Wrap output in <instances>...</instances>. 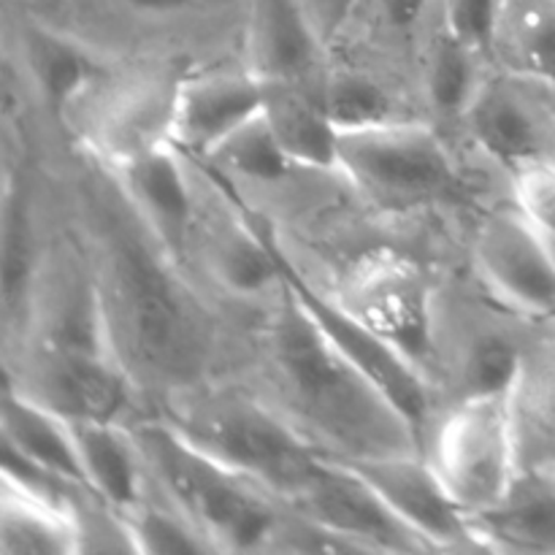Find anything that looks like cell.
Returning a JSON list of instances; mask_svg holds the SVG:
<instances>
[{"label": "cell", "instance_id": "cell-31", "mask_svg": "<svg viewBox=\"0 0 555 555\" xmlns=\"http://www.w3.org/2000/svg\"><path fill=\"white\" fill-rule=\"evenodd\" d=\"M526 352L504 336H480L464 361V396L515 393L526 372Z\"/></svg>", "mask_w": 555, "mask_h": 555}, {"label": "cell", "instance_id": "cell-6", "mask_svg": "<svg viewBox=\"0 0 555 555\" xmlns=\"http://www.w3.org/2000/svg\"><path fill=\"white\" fill-rule=\"evenodd\" d=\"M513 401L515 393L461 396L434 431L426 459L472 518L491 509L520 472Z\"/></svg>", "mask_w": 555, "mask_h": 555}, {"label": "cell", "instance_id": "cell-10", "mask_svg": "<svg viewBox=\"0 0 555 555\" xmlns=\"http://www.w3.org/2000/svg\"><path fill=\"white\" fill-rule=\"evenodd\" d=\"M285 507L356 542L363 553L428 551L426 542L396 518L366 477L336 455H318Z\"/></svg>", "mask_w": 555, "mask_h": 555}, {"label": "cell", "instance_id": "cell-26", "mask_svg": "<svg viewBox=\"0 0 555 555\" xmlns=\"http://www.w3.org/2000/svg\"><path fill=\"white\" fill-rule=\"evenodd\" d=\"M201 163H206L215 177L247 179V182H282L296 168V163L285 155L276 135L271 133L266 114L228 135Z\"/></svg>", "mask_w": 555, "mask_h": 555}, {"label": "cell", "instance_id": "cell-32", "mask_svg": "<svg viewBox=\"0 0 555 555\" xmlns=\"http://www.w3.org/2000/svg\"><path fill=\"white\" fill-rule=\"evenodd\" d=\"M507 0H442V27L482 57L496 49Z\"/></svg>", "mask_w": 555, "mask_h": 555}, {"label": "cell", "instance_id": "cell-8", "mask_svg": "<svg viewBox=\"0 0 555 555\" xmlns=\"http://www.w3.org/2000/svg\"><path fill=\"white\" fill-rule=\"evenodd\" d=\"M14 388L70 423H125L133 410V374L106 347L38 341Z\"/></svg>", "mask_w": 555, "mask_h": 555}, {"label": "cell", "instance_id": "cell-18", "mask_svg": "<svg viewBox=\"0 0 555 555\" xmlns=\"http://www.w3.org/2000/svg\"><path fill=\"white\" fill-rule=\"evenodd\" d=\"M85 480L92 496L128 515L150 496V472L128 423H74Z\"/></svg>", "mask_w": 555, "mask_h": 555}, {"label": "cell", "instance_id": "cell-23", "mask_svg": "<svg viewBox=\"0 0 555 555\" xmlns=\"http://www.w3.org/2000/svg\"><path fill=\"white\" fill-rule=\"evenodd\" d=\"M493 52L509 74L555 90V0H507Z\"/></svg>", "mask_w": 555, "mask_h": 555}, {"label": "cell", "instance_id": "cell-13", "mask_svg": "<svg viewBox=\"0 0 555 555\" xmlns=\"http://www.w3.org/2000/svg\"><path fill=\"white\" fill-rule=\"evenodd\" d=\"M350 464L366 477L396 518L426 542L428 551L477 547L472 515L455 502L426 455H379Z\"/></svg>", "mask_w": 555, "mask_h": 555}, {"label": "cell", "instance_id": "cell-33", "mask_svg": "<svg viewBox=\"0 0 555 555\" xmlns=\"http://www.w3.org/2000/svg\"><path fill=\"white\" fill-rule=\"evenodd\" d=\"M513 204L555 242V157L515 168Z\"/></svg>", "mask_w": 555, "mask_h": 555}, {"label": "cell", "instance_id": "cell-22", "mask_svg": "<svg viewBox=\"0 0 555 555\" xmlns=\"http://www.w3.org/2000/svg\"><path fill=\"white\" fill-rule=\"evenodd\" d=\"M85 551L81 509L49 502L3 480L0 496V553L65 555Z\"/></svg>", "mask_w": 555, "mask_h": 555}, {"label": "cell", "instance_id": "cell-3", "mask_svg": "<svg viewBox=\"0 0 555 555\" xmlns=\"http://www.w3.org/2000/svg\"><path fill=\"white\" fill-rule=\"evenodd\" d=\"M152 488L188 515L217 551H269L285 504L242 472L173 431L163 417L133 423Z\"/></svg>", "mask_w": 555, "mask_h": 555}, {"label": "cell", "instance_id": "cell-14", "mask_svg": "<svg viewBox=\"0 0 555 555\" xmlns=\"http://www.w3.org/2000/svg\"><path fill=\"white\" fill-rule=\"evenodd\" d=\"M114 171L141 228L152 231L163 249L182 253L198 225V201L182 150L173 141H160L117 160Z\"/></svg>", "mask_w": 555, "mask_h": 555}, {"label": "cell", "instance_id": "cell-21", "mask_svg": "<svg viewBox=\"0 0 555 555\" xmlns=\"http://www.w3.org/2000/svg\"><path fill=\"white\" fill-rule=\"evenodd\" d=\"M266 122L296 168L339 171V128L318 92L296 85H266Z\"/></svg>", "mask_w": 555, "mask_h": 555}, {"label": "cell", "instance_id": "cell-2", "mask_svg": "<svg viewBox=\"0 0 555 555\" xmlns=\"http://www.w3.org/2000/svg\"><path fill=\"white\" fill-rule=\"evenodd\" d=\"M95 285L108 339L125 366L171 379L195 372L204 352L198 318L166 260L125 222L101 236Z\"/></svg>", "mask_w": 555, "mask_h": 555}, {"label": "cell", "instance_id": "cell-29", "mask_svg": "<svg viewBox=\"0 0 555 555\" xmlns=\"http://www.w3.org/2000/svg\"><path fill=\"white\" fill-rule=\"evenodd\" d=\"M41 263H38L36 231L25 195L5 182L3 193V307L5 312L25 309L33 301Z\"/></svg>", "mask_w": 555, "mask_h": 555}, {"label": "cell", "instance_id": "cell-35", "mask_svg": "<svg viewBox=\"0 0 555 555\" xmlns=\"http://www.w3.org/2000/svg\"><path fill=\"white\" fill-rule=\"evenodd\" d=\"M119 3L130 5L135 11H146V14H168V11L188 9L193 0H119Z\"/></svg>", "mask_w": 555, "mask_h": 555}, {"label": "cell", "instance_id": "cell-30", "mask_svg": "<svg viewBox=\"0 0 555 555\" xmlns=\"http://www.w3.org/2000/svg\"><path fill=\"white\" fill-rule=\"evenodd\" d=\"M130 545L135 553H215L209 537L188 518L179 513L171 502L160 496V502H152L150 496L125 515Z\"/></svg>", "mask_w": 555, "mask_h": 555}, {"label": "cell", "instance_id": "cell-19", "mask_svg": "<svg viewBox=\"0 0 555 555\" xmlns=\"http://www.w3.org/2000/svg\"><path fill=\"white\" fill-rule=\"evenodd\" d=\"M3 448L36 469L87 488L74 423L14 385L3 396Z\"/></svg>", "mask_w": 555, "mask_h": 555}, {"label": "cell", "instance_id": "cell-37", "mask_svg": "<svg viewBox=\"0 0 555 555\" xmlns=\"http://www.w3.org/2000/svg\"><path fill=\"white\" fill-rule=\"evenodd\" d=\"M553 247H555V242H553Z\"/></svg>", "mask_w": 555, "mask_h": 555}, {"label": "cell", "instance_id": "cell-34", "mask_svg": "<svg viewBox=\"0 0 555 555\" xmlns=\"http://www.w3.org/2000/svg\"><path fill=\"white\" fill-rule=\"evenodd\" d=\"M428 5H431V0H369L372 20L383 30L401 33V36L421 25Z\"/></svg>", "mask_w": 555, "mask_h": 555}, {"label": "cell", "instance_id": "cell-5", "mask_svg": "<svg viewBox=\"0 0 555 555\" xmlns=\"http://www.w3.org/2000/svg\"><path fill=\"white\" fill-rule=\"evenodd\" d=\"M339 173L374 206L393 211L448 204L464 182L442 139L428 125L396 119L339 139Z\"/></svg>", "mask_w": 555, "mask_h": 555}, {"label": "cell", "instance_id": "cell-24", "mask_svg": "<svg viewBox=\"0 0 555 555\" xmlns=\"http://www.w3.org/2000/svg\"><path fill=\"white\" fill-rule=\"evenodd\" d=\"M25 52L38 90L57 112H70L101 81L98 60L63 33L30 27L25 33Z\"/></svg>", "mask_w": 555, "mask_h": 555}, {"label": "cell", "instance_id": "cell-25", "mask_svg": "<svg viewBox=\"0 0 555 555\" xmlns=\"http://www.w3.org/2000/svg\"><path fill=\"white\" fill-rule=\"evenodd\" d=\"M513 406L520 469L555 475V347H547L537 358H526Z\"/></svg>", "mask_w": 555, "mask_h": 555}, {"label": "cell", "instance_id": "cell-1", "mask_svg": "<svg viewBox=\"0 0 555 555\" xmlns=\"http://www.w3.org/2000/svg\"><path fill=\"white\" fill-rule=\"evenodd\" d=\"M276 410L323 453L345 461L421 453V434L334 347L282 276L260 336Z\"/></svg>", "mask_w": 555, "mask_h": 555}, {"label": "cell", "instance_id": "cell-11", "mask_svg": "<svg viewBox=\"0 0 555 555\" xmlns=\"http://www.w3.org/2000/svg\"><path fill=\"white\" fill-rule=\"evenodd\" d=\"M472 253L482 282L507 307L555 320V247L518 206L482 217Z\"/></svg>", "mask_w": 555, "mask_h": 555}, {"label": "cell", "instance_id": "cell-9", "mask_svg": "<svg viewBox=\"0 0 555 555\" xmlns=\"http://www.w3.org/2000/svg\"><path fill=\"white\" fill-rule=\"evenodd\" d=\"M276 253H280L282 276H285V282L291 285V291L296 293L298 301L304 304V309L312 314V320L320 325V331L334 341L336 350H339L352 366L361 369V372L366 374L390 401H393L396 410L412 423V428H415L423 439L434 412V390L428 374L423 372L417 363H412L404 352L396 350L390 341H385L383 336H377L372 328H366L361 320L352 318L334 296H323V293L298 271V266L282 253L280 244H276Z\"/></svg>", "mask_w": 555, "mask_h": 555}, {"label": "cell", "instance_id": "cell-20", "mask_svg": "<svg viewBox=\"0 0 555 555\" xmlns=\"http://www.w3.org/2000/svg\"><path fill=\"white\" fill-rule=\"evenodd\" d=\"M204 255L222 287L244 298L271 296L282 287L276 242L244 215L206 225Z\"/></svg>", "mask_w": 555, "mask_h": 555}, {"label": "cell", "instance_id": "cell-12", "mask_svg": "<svg viewBox=\"0 0 555 555\" xmlns=\"http://www.w3.org/2000/svg\"><path fill=\"white\" fill-rule=\"evenodd\" d=\"M475 144L509 168L555 157L551 87L520 76H486L461 117Z\"/></svg>", "mask_w": 555, "mask_h": 555}, {"label": "cell", "instance_id": "cell-7", "mask_svg": "<svg viewBox=\"0 0 555 555\" xmlns=\"http://www.w3.org/2000/svg\"><path fill=\"white\" fill-rule=\"evenodd\" d=\"M334 298L426 372L437 352V291L415 260L374 249L350 263Z\"/></svg>", "mask_w": 555, "mask_h": 555}, {"label": "cell", "instance_id": "cell-4", "mask_svg": "<svg viewBox=\"0 0 555 555\" xmlns=\"http://www.w3.org/2000/svg\"><path fill=\"white\" fill-rule=\"evenodd\" d=\"M163 421L220 464L242 472L287 504L314 466V448L274 404L244 390H184Z\"/></svg>", "mask_w": 555, "mask_h": 555}, {"label": "cell", "instance_id": "cell-16", "mask_svg": "<svg viewBox=\"0 0 555 555\" xmlns=\"http://www.w3.org/2000/svg\"><path fill=\"white\" fill-rule=\"evenodd\" d=\"M247 54V68L266 85L318 92L325 79L323 43L304 0H249Z\"/></svg>", "mask_w": 555, "mask_h": 555}, {"label": "cell", "instance_id": "cell-15", "mask_svg": "<svg viewBox=\"0 0 555 555\" xmlns=\"http://www.w3.org/2000/svg\"><path fill=\"white\" fill-rule=\"evenodd\" d=\"M266 108V81L249 68L211 70L177 85L171 141L182 155L204 160L228 135Z\"/></svg>", "mask_w": 555, "mask_h": 555}, {"label": "cell", "instance_id": "cell-17", "mask_svg": "<svg viewBox=\"0 0 555 555\" xmlns=\"http://www.w3.org/2000/svg\"><path fill=\"white\" fill-rule=\"evenodd\" d=\"M477 547L555 553V475L520 469L509 491L472 518Z\"/></svg>", "mask_w": 555, "mask_h": 555}, {"label": "cell", "instance_id": "cell-28", "mask_svg": "<svg viewBox=\"0 0 555 555\" xmlns=\"http://www.w3.org/2000/svg\"><path fill=\"white\" fill-rule=\"evenodd\" d=\"M482 54L461 43L442 27L426 54V92L437 112L464 117L466 106L480 90L486 74L480 70Z\"/></svg>", "mask_w": 555, "mask_h": 555}, {"label": "cell", "instance_id": "cell-27", "mask_svg": "<svg viewBox=\"0 0 555 555\" xmlns=\"http://www.w3.org/2000/svg\"><path fill=\"white\" fill-rule=\"evenodd\" d=\"M318 98L331 122L339 128V133L401 119L393 92L383 81L361 74V70H331V74H325Z\"/></svg>", "mask_w": 555, "mask_h": 555}, {"label": "cell", "instance_id": "cell-36", "mask_svg": "<svg viewBox=\"0 0 555 555\" xmlns=\"http://www.w3.org/2000/svg\"><path fill=\"white\" fill-rule=\"evenodd\" d=\"M551 106H553V117H555V90H551Z\"/></svg>", "mask_w": 555, "mask_h": 555}]
</instances>
